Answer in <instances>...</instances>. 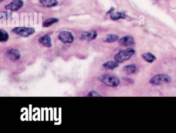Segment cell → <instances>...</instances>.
Here are the masks:
<instances>
[{
	"label": "cell",
	"instance_id": "cell-18",
	"mask_svg": "<svg viewBox=\"0 0 176 133\" xmlns=\"http://www.w3.org/2000/svg\"><path fill=\"white\" fill-rule=\"evenodd\" d=\"M9 39V35L6 31L1 29L0 30V42H6Z\"/></svg>",
	"mask_w": 176,
	"mask_h": 133
},
{
	"label": "cell",
	"instance_id": "cell-9",
	"mask_svg": "<svg viewBox=\"0 0 176 133\" xmlns=\"http://www.w3.org/2000/svg\"><path fill=\"white\" fill-rule=\"evenodd\" d=\"M118 43L120 45L129 46L133 45L135 44V41L133 37L131 36L127 35L120 38L118 41Z\"/></svg>",
	"mask_w": 176,
	"mask_h": 133
},
{
	"label": "cell",
	"instance_id": "cell-5",
	"mask_svg": "<svg viewBox=\"0 0 176 133\" xmlns=\"http://www.w3.org/2000/svg\"><path fill=\"white\" fill-rule=\"evenodd\" d=\"M6 57L13 62H16L18 61L21 58L20 52L18 49H10L5 53Z\"/></svg>",
	"mask_w": 176,
	"mask_h": 133
},
{
	"label": "cell",
	"instance_id": "cell-13",
	"mask_svg": "<svg viewBox=\"0 0 176 133\" xmlns=\"http://www.w3.org/2000/svg\"><path fill=\"white\" fill-rule=\"evenodd\" d=\"M103 66L107 69L113 70V69H116L119 66V64L116 61H109L105 62L103 64Z\"/></svg>",
	"mask_w": 176,
	"mask_h": 133
},
{
	"label": "cell",
	"instance_id": "cell-12",
	"mask_svg": "<svg viewBox=\"0 0 176 133\" xmlns=\"http://www.w3.org/2000/svg\"><path fill=\"white\" fill-rule=\"evenodd\" d=\"M42 5L47 7L55 6L58 4L57 0H39Z\"/></svg>",
	"mask_w": 176,
	"mask_h": 133
},
{
	"label": "cell",
	"instance_id": "cell-3",
	"mask_svg": "<svg viewBox=\"0 0 176 133\" xmlns=\"http://www.w3.org/2000/svg\"><path fill=\"white\" fill-rule=\"evenodd\" d=\"M172 80L170 76L167 74H157L150 79V83L154 85H162L171 82Z\"/></svg>",
	"mask_w": 176,
	"mask_h": 133
},
{
	"label": "cell",
	"instance_id": "cell-11",
	"mask_svg": "<svg viewBox=\"0 0 176 133\" xmlns=\"http://www.w3.org/2000/svg\"><path fill=\"white\" fill-rule=\"evenodd\" d=\"M123 70L126 74L131 75L135 73L137 70V67L134 64H130L124 67Z\"/></svg>",
	"mask_w": 176,
	"mask_h": 133
},
{
	"label": "cell",
	"instance_id": "cell-22",
	"mask_svg": "<svg viewBox=\"0 0 176 133\" xmlns=\"http://www.w3.org/2000/svg\"><path fill=\"white\" fill-rule=\"evenodd\" d=\"M0 1H1V2H2V1H3V0H0Z\"/></svg>",
	"mask_w": 176,
	"mask_h": 133
},
{
	"label": "cell",
	"instance_id": "cell-1",
	"mask_svg": "<svg viewBox=\"0 0 176 133\" xmlns=\"http://www.w3.org/2000/svg\"><path fill=\"white\" fill-rule=\"evenodd\" d=\"M98 78L105 85L111 87H116L120 83V80L118 77L109 74L101 75Z\"/></svg>",
	"mask_w": 176,
	"mask_h": 133
},
{
	"label": "cell",
	"instance_id": "cell-21",
	"mask_svg": "<svg viewBox=\"0 0 176 133\" xmlns=\"http://www.w3.org/2000/svg\"><path fill=\"white\" fill-rule=\"evenodd\" d=\"M115 10L114 8H113V7H112L110 10L107 12V14H112L113 13V12Z\"/></svg>",
	"mask_w": 176,
	"mask_h": 133
},
{
	"label": "cell",
	"instance_id": "cell-20",
	"mask_svg": "<svg viewBox=\"0 0 176 133\" xmlns=\"http://www.w3.org/2000/svg\"><path fill=\"white\" fill-rule=\"evenodd\" d=\"M123 79H124V81L128 82L129 83H132V82H133V80H132L131 78H126V77H124V78H123Z\"/></svg>",
	"mask_w": 176,
	"mask_h": 133
},
{
	"label": "cell",
	"instance_id": "cell-2",
	"mask_svg": "<svg viewBox=\"0 0 176 133\" xmlns=\"http://www.w3.org/2000/svg\"><path fill=\"white\" fill-rule=\"evenodd\" d=\"M135 53V50L133 48H128L125 50H122L115 55V61L118 63H122L124 61L130 59Z\"/></svg>",
	"mask_w": 176,
	"mask_h": 133
},
{
	"label": "cell",
	"instance_id": "cell-7",
	"mask_svg": "<svg viewBox=\"0 0 176 133\" xmlns=\"http://www.w3.org/2000/svg\"><path fill=\"white\" fill-rule=\"evenodd\" d=\"M23 5L22 0H13L12 2L6 5L5 9L14 12L20 10Z\"/></svg>",
	"mask_w": 176,
	"mask_h": 133
},
{
	"label": "cell",
	"instance_id": "cell-17",
	"mask_svg": "<svg viewBox=\"0 0 176 133\" xmlns=\"http://www.w3.org/2000/svg\"><path fill=\"white\" fill-rule=\"evenodd\" d=\"M58 21H59V20L57 18H49V19H47V20H45V21L43 22V26L47 28V27L52 26L54 24L57 23Z\"/></svg>",
	"mask_w": 176,
	"mask_h": 133
},
{
	"label": "cell",
	"instance_id": "cell-19",
	"mask_svg": "<svg viewBox=\"0 0 176 133\" xmlns=\"http://www.w3.org/2000/svg\"><path fill=\"white\" fill-rule=\"evenodd\" d=\"M87 96L88 97H101L102 95L100 94L99 93L96 92V91H91L88 93Z\"/></svg>",
	"mask_w": 176,
	"mask_h": 133
},
{
	"label": "cell",
	"instance_id": "cell-16",
	"mask_svg": "<svg viewBox=\"0 0 176 133\" xmlns=\"http://www.w3.org/2000/svg\"><path fill=\"white\" fill-rule=\"evenodd\" d=\"M119 39V36L116 34H109L105 37L104 42L105 43H114Z\"/></svg>",
	"mask_w": 176,
	"mask_h": 133
},
{
	"label": "cell",
	"instance_id": "cell-15",
	"mask_svg": "<svg viewBox=\"0 0 176 133\" xmlns=\"http://www.w3.org/2000/svg\"><path fill=\"white\" fill-rule=\"evenodd\" d=\"M142 57L146 62L148 63H152L156 59V57L155 55L150 52H146L143 53V55H142Z\"/></svg>",
	"mask_w": 176,
	"mask_h": 133
},
{
	"label": "cell",
	"instance_id": "cell-6",
	"mask_svg": "<svg viewBox=\"0 0 176 133\" xmlns=\"http://www.w3.org/2000/svg\"><path fill=\"white\" fill-rule=\"evenodd\" d=\"M58 38L60 41L65 44H70L74 41V36L69 31H62L59 35Z\"/></svg>",
	"mask_w": 176,
	"mask_h": 133
},
{
	"label": "cell",
	"instance_id": "cell-4",
	"mask_svg": "<svg viewBox=\"0 0 176 133\" xmlns=\"http://www.w3.org/2000/svg\"><path fill=\"white\" fill-rule=\"evenodd\" d=\"M12 32L21 36L26 37L33 34L35 33V29L29 27H17L13 29Z\"/></svg>",
	"mask_w": 176,
	"mask_h": 133
},
{
	"label": "cell",
	"instance_id": "cell-14",
	"mask_svg": "<svg viewBox=\"0 0 176 133\" xmlns=\"http://www.w3.org/2000/svg\"><path fill=\"white\" fill-rule=\"evenodd\" d=\"M110 17L113 20L116 21L120 19H125L126 18V16L124 12H117L111 14Z\"/></svg>",
	"mask_w": 176,
	"mask_h": 133
},
{
	"label": "cell",
	"instance_id": "cell-8",
	"mask_svg": "<svg viewBox=\"0 0 176 133\" xmlns=\"http://www.w3.org/2000/svg\"><path fill=\"white\" fill-rule=\"evenodd\" d=\"M97 31L94 30L84 32L81 36V39L86 41H93L97 37Z\"/></svg>",
	"mask_w": 176,
	"mask_h": 133
},
{
	"label": "cell",
	"instance_id": "cell-10",
	"mask_svg": "<svg viewBox=\"0 0 176 133\" xmlns=\"http://www.w3.org/2000/svg\"><path fill=\"white\" fill-rule=\"evenodd\" d=\"M39 42L42 45L45 47L50 48L52 47V44L51 42V38L48 34H45L41 36L39 38Z\"/></svg>",
	"mask_w": 176,
	"mask_h": 133
}]
</instances>
